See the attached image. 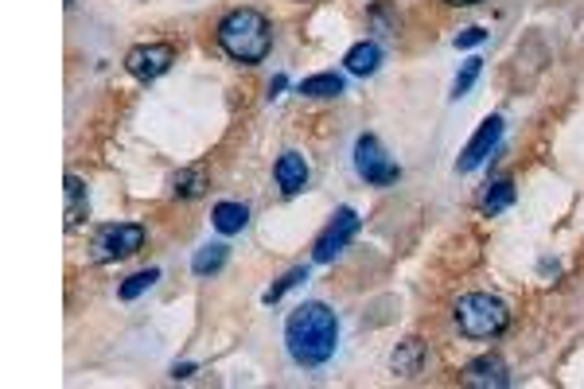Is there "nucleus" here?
Masks as SVG:
<instances>
[{"label": "nucleus", "mask_w": 584, "mask_h": 389, "mask_svg": "<svg viewBox=\"0 0 584 389\" xmlns=\"http://www.w3.org/2000/svg\"><path fill=\"white\" fill-rule=\"evenodd\" d=\"M285 347L296 366H324L339 347V319L328 304L308 300L285 319Z\"/></svg>", "instance_id": "obj_1"}, {"label": "nucleus", "mask_w": 584, "mask_h": 389, "mask_svg": "<svg viewBox=\"0 0 584 389\" xmlns=\"http://www.w3.org/2000/svg\"><path fill=\"white\" fill-rule=\"evenodd\" d=\"M215 39L234 63L257 67V63H265V55L273 47V28L257 8H234L219 20Z\"/></svg>", "instance_id": "obj_2"}, {"label": "nucleus", "mask_w": 584, "mask_h": 389, "mask_svg": "<svg viewBox=\"0 0 584 389\" xmlns=\"http://www.w3.org/2000/svg\"><path fill=\"white\" fill-rule=\"evenodd\" d=\"M452 316H456V327L468 339H495L511 323L507 304L499 296H491V292H468V296H460L456 308H452Z\"/></svg>", "instance_id": "obj_3"}, {"label": "nucleus", "mask_w": 584, "mask_h": 389, "mask_svg": "<svg viewBox=\"0 0 584 389\" xmlns=\"http://www.w3.org/2000/svg\"><path fill=\"white\" fill-rule=\"evenodd\" d=\"M145 246V226L141 222H110V226H102L98 234H94V261L98 265H110V261H125V257H133L137 249Z\"/></svg>", "instance_id": "obj_4"}, {"label": "nucleus", "mask_w": 584, "mask_h": 389, "mask_svg": "<svg viewBox=\"0 0 584 389\" xmlns=\"http://www.w3.org/2000/svg\"><path fill=\"white\" fill-rule=\"evenodd\" d=\"M355 172H359V179L374 183V187H390L394 179L402 176V168L390 160V152L382 148V141L370 137V133H363L355 141Z\"/></svg>", "instance_id": "obj_5"}, {"label": "nucleus", "mask_w": 584, "mask_h": 389, "mask_svg": "<svg viewBox=\"0 0 584 389\" xmlns=\"http://www.w3.org/2000/svg\"><path fill=\"white\" fill-rule=\"evenodd\" d=\"M176 63V47L172 43H137L129 55H125V71L133 74L137 82H156L172 71Z\"/></svg>", "instance_id": "obj_6"}, {"label": "nucleus", "mask_w": 584, "mask_h": 389, "mask_svg": "<svg viewBox=\"0 0 584 389\" xmlns=\"http://www.w3.org/2000/svg\"><path fill=\"white\" fill-rule=\"evenodd\" d=\"M355 234H359V214L351 211V207H339L335 218L324 226V234L316 238V246H312V261H320V265L335 261L343 249L351 246V238H355Z\"/></svg>", "instance_id": "obj_7"}, {"label": "nucleus", "mask_w": 584, "mask_h": 389, "mask_svg": "<svg viewBox=\"0 0 584 389\" xmlns=\"http://www.w3.org/2000/svg\"><path fill=\"white\" fill-rule=\"evenodd\" d=\"M503 141V117H487L479 129H475V137L464 144V152H460V160H456V172H475L491 152H495V144Z\"/></svg>", "instance_id": "obj_8"}, {"label": "nucleus", "mask_w": 584, "mask_h": 389, "mask_svg": "<svg viewBox=\"0 0 584 389\" xmlns=\"http://www.w3.org/2000/svg\"><path fill=\"white\" fill-rule=\"evenodd\" d=\"M460 382L472 389H507L511 386V370H507V362L499 354H479L464 366Z\"/></svg>", "instance_id": "obj_9"}, {"label": "nucleus", "mask_w": 584, "mask_h": 389, "mask_svg": "<svg viewBox=\"0 0 584 389\" xmlns=\"http://www.w3.org/2000/svg\"><path fill=\"white\" fill-rule=\"evenodd\" d=\"M273 176H277V187L285 195H300L308 187V160L300 152H285L277 164H273Z\"/></svg>", "instance_id": "obj_10"}, {"label": "nucleus", "mask_w": 584, "mask_h": 389, "mask_svg": "<svg viewBox=\"0 0 584 389\" xmlns=\"http://www.w3.org/2000/svg\"><path fill=\"white\" fill-rule=\"evenodd\" d=\"M246 222H250V207H246V203H234V199L215 203V211H211V226L219 230L222 238L242 234V230H246Z\"/></svg>", "instance_id": "obj_11"}, {"label": "nucleus", "mask_w": 584, "mask_h": 389, "mask_svg": "<svg viewBox=\"0 0 584 389\" xmlns=\"http://www.w3.org/2000/svg\"><path fill=\"white\" fill-rule=\"evenodd\" d=\"M378 63H382V47L374 43V39H363V43H355L347 55H343V67L351 74H359V78H366V74L378 71Z\"/></svg>", "instance_id": "obj_12"}, {"label": "nucleus", "mask_w": 584, "mask_h": 389, "mask_svg": "<svg viewBox=\"0 0 584 389\" xmlns=\"http://www.w3.org/2000/svg\"><path fill=\"white\" fill-rule=\"evenodd\" d=\"M390 366H394V374H402V378H417L421 366H425V343H421V339H405V343H398V351L390 354Z\"/></svg>", "instance_id": "obj_13"}, {"label": "nucleus", "mask_w": 584, "mask_h": 389, "mask_svg": "<svg viewBox=\"0 0 584 389\" xmlns=\"http://www.w3.org/2000/svg\"><path fill=\"white\" fill-rule=\"evenodd\" d=\"M226 257H230V246H222V242H207L203 249H195V257H191V273H195V277H215V273H222Z\"/></svg>", "instance_id": "obj_14"}, {"label": "nucleus", "mask_w": 584, "mask_h": 389, "mask_svg": "<svg viewBox=\"0 0 584 389\" xmlns=\"http://www.w3.org/2000/svg\"><path fill=\"white\" fill-rule=\"evenodd\" d=\"M63 191H67V230H74L82 218H86V183L78 176H67L63 179Z\"/></svg>", "instance_id": "obj_15"}, {"label": "nucleus", "mask_w": 584, "mask_h": 389, "mask_svg": "<svg viewBox=\"0 0 584 389\" xmlns=\"http://www.w3.org/2000/svg\"><path fill=\"white\" fill-rule=\"evenodd\" d=\"M300 94H304V98H339V94H343V78L335 71L312 74V78L300 82Z\"/></svg>", "instance_id": "obj_16"}, {"label": "nucleus", "mask_w": 584, "mask_h": 389, "mask_svg": "<svg viewBox=\"0 0 584 389\" xmlns=\"http://www.w3.org/2000/svg\"><path fill=\"white\" fill-rule=\"evenodd\" d=\"M511 203H514V183L511 179H495V183L483 191V203H479V207L487 214H499V211H507Z\"/></svg>", "instance_id": "obj_17"}, {"label": "nucleus", "mask_w": 584, "mask_h": 389, "mask_svg": "<svg viewBox=\"0 0 584 389\" xmlns=\"http://www.w3.org/2000/svg\"><path fill=\"white\" fill-rule=\"evenodd\" d=\"M172 191H176L180 199H199V195L207 191V176H203L199 168H183L180 176H172Z\"/></svg>", "instance_id": "obj_18"}, {"label": "nucleus", "mask_w": 584, "mask_h": 389, "mask_svg": "<svg viewBox=\"0 0 584 389\" xmlns=\"http://www.w3.org/2000/svg\"><path fill=\"white\" fill-rule=\"evenodd\" d=\"M156 281H160V269H141V273H133L129 281L117 288V296H121V300H137V296H145Z\"/></svg>", "instance_id": "obj_19"}, {"label": "nucleus", "mask_w": 584, "mask_h": 389, "mask_svg": "<svg viewBox=\"0 0 584 389\" xmlns=\"http://www.w3.org/2000/svg\"><path fill=\"white\" fill-rule=\"evenodd\" d=\"M479 74H483V59H479V55H472V59L460 67L456 82H452V98H464V94H468V90L475 86V78H479Z\"/></svg>", "instance_id": "obj_20"}, {"label": "nucleus", "mask_w": 584, "mask_h": 389, "mask_svg": "<svg viewBox=\"0 0 584 389\" xmlns=\"http://www.w3.org/2000/svg\"><path fill=\"white\" fill-rule=\"evenodd\" d=\"M300 281H308V269H289V273H285L281 281L273 284V288H269V292H265L261 300H265V304H277V300H281V296H285L289 288H296Z\"/></svg>", "instance_id": "obj_21"}, {"label": "nucleus", "mask_w": 584, "mask_h": 389, "mask_svg": "<svg viewBox=\"0 0 584 389\" xmlns=\"http://www.w3.org/2000/svg\"><path fill=\"white\" fill-rule=\"evenodd\" d=\"M479 43H487V32H483V28H464V32L456 36V47H460V51H468V47H479Z\"/></svg>", "instance_id": "obj_22"}, {"label": "nucleus", "mask_w": 584, "mask_h": 389, "mask_svg": "<svg viewBox=\"0 0 584 389\" xmlns=\"http://www.w3.org/2000/svg\"><path fill=\"white\" fill-rule=\"evenodd\" d=\"M195 374V362H176L172 366V378H191Z\"/></svg>", "instance_id": "obj_23"}, {"label": "nucleus", "mask_w": 584, "mask_h": 389, "mask_svg": "<svg viewBox=\"0 0 584 389\" xmlns=\"http://www.w3.org/2000/svg\"><path fill=\"white\" fill-rule=\"evenodd\" d=\"M281 90H285V74H277V78H273V82H269V98H277V94H281Z\"/></svg>", "instance_id": "obj_24"}, {"label": "nucleus", "mask_w": 584, "mask_h": 389, "mask_svg": "<svg viewBox=\"0 0 584 389\" xmlns=\"http://www.w3.org/2000/svg\"><path fill=\"white\" fill-rule=\"evenodd\" d=\"M444 4H456V8H468V4H479V0H444Z\"/></svg>", "instance_id": "obj_25"}]
</instances>
